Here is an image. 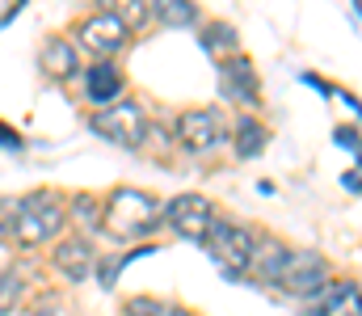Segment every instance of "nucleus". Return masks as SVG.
Instances as JSON below:
<instances>
[{"label":"nucleus","mask_w":362,"mask_h":316,"mask_svg":"<svg viewBox=\"0 0 362 316\" xmlns=\"http://www.w3.org/2000/svg\"><path fill=\"white\" fill-rule=\"evenodd\" d=\"M81 81H85V102L93 110H105V105L127 98V76L114 59H97L89 68H81Z\"/></svg>","instance_id":"10"},{"label":"nucleus","mask_w":362,"mask_h":316,"mask_svg":"<svg viewBox=\"0 0 362 316\" xmlns=\"http://www.w3.org/2000/svg\"><path fill=\"white\" fill-rule=\"evenodd\" d=\"M228 139H232V148H236L240 160H253V156L266 152V144H270V127H266L262 118H253V114H240V118L228 127Z\"/></svg>","instance_id":"14"},{"label":"nucleus","mask_w":362,"mask_h":316,"mask_svg":"<svg viewBox=\"0 0 362 316\" xmlns=\"http://www.w3.org/2000/svg\"><path fill=\"white\" fill-rule=\"evenodd\" d=\"M38 68H42L47 81H55V85H72V81L81 76L85 64H81V51H76L72 38L51 34V38H42V47H38Z\"/></svg>","instance_id":"11"},{"label":"nucleus","mask_w":362,"mask_h":316,"mask_svg":"<svg viewBox=\"0 0 362 316\" xmlns=\"http://www.w3.org/2000/svg\"><path fill=\"white\" fill-rule=\"evenodd\" d=\"M160 223H169L181 240H189V245H202L206 228L215 223V203H211L206 194H177V199L165 207Z\"/></svg>","instance_id":"9"},{"label":"nucleus","mask_w":362,"mask_h":316,"mask_svg":"<svg viewBox=\"0 0 362 316\" xmlns=\"http://www.w3.org/2000/svg\"><path fill=\"white\" fill-rule=\"evenodd\" d=\"M278 291H286L291 300H316L325 287H329V262L320 253H308V249H291L278 283Z\"/></svg>","instance_id":"7"},{"label":"nucleus","mask_w":362,"mask_h":316,"mask_svg":"<svg viewBox=\"0 0 362 316\" xmlns=\"http://www.w3.org/2000/svg\"><path fill=\"white\" fill-rule=\"evenodd\" d=\"M198 42H202V51H211V59H215V55L223 59V51L232 55V51L240 47V34H236V25H228V21H211V25H202Z\"/></svg>","instance_id":"16"},{"label":"nucleus","mask_w":362,"mask_h":316,"mask_svg":"<svg viewBox=\"0 0 362 316\" xmlns=\"http://www.w3.org/2000/svg\"><path fill=\"white\" fill-rule=\"evenodd\" d=\"M160 215H165V203L148 190H135V186H118L101 199V232L110 240H144L160 228Z\"/></svg>","instance_id":"1"},{"label":"nucleus","mask_w":362,"mask_h":316,"mask_svg":"<svg viewBox=\"0 0 362 316\" xmlns=\"http://www.w3.org/2000/svg\"><path fill=\"white\" fill-rule=\"evenodd\" d=\"M21 8H25V0H13V4H4V8H0V30H4V25H8V21L21 13Z\"/></svg>","instance_id":"25"},{"label":"nucleus","mask_w":362,"mask_h":316,"mask_svg":"<svg viewBox=\"0 0 362 316\" xmlns=\"http://www.w3.org/2000/svg\"><path fill=\"white\" fill-rule=\"evenodd\" d=\"M354 4H358V0H354Z\"/></svg>","instance_id":"27"},{"label":"nucleus","mask_w":362,"mask_h":316,"mask_svg":"<svg viewBox=\"0 0 362 316\" xmlns=\"http://www.w3.org/2000/svg\"><path fill=\"white\" fill-rule=\"evenodd\" d=\"M333 139H337L341 148H350V152L358 156V131H354V127H337V131H333Z\"/></svg>","instance_id":"23"},{"label":"nucleus","mask_w":362,"mask_h":316,"mask_svg":"<svg viewBox=\"0 0 362 316\" xmlns=\"http://www.w3.org/2000/svg\"><path fill=\"white\" fill-rule=\"evenodd\" d=\"M135 262V253H127V257H97V266H93V274H97V283L105 287V291H114V283H118V274H122V266H131Z\"/></svg>","instance_id":"21"},{"label":"nucleus","mask_w":362,"mask_h":316,"mask_svg":"<svg viewBox=\"0 0 362 316\" xmlns=\"http://www.w3.org/2000/svg\"><path fill=\"white\" fill-rule=\"evenodd\" d=\"M68 228V207L55 190H34L25 199H17L13 211V245L21 249H42L51 240H59Z\"/></svg>","instance_id":"2"},{"label":"nucleus","mask_w":362,"mask_h":316,"mask_svg":"<svg viewBox=\"0 0 362 316\" xmlns=\"http://www.w3.org/2000/svg\"><path fill=\"white\" fill-rule=\"evenodd\" d=\"M76 51H89L97 59H114V55H122L127 47H131V30L118 21V17H110V13H89V17H81L76 21Z\"/></svg>","instance_id":"8"},{"label":"nucleus","mask_w":362,"mask_h":316,"mask_svg":"<svg viewBox=\"0 0 362 316\" xmlns=\"http://www.w3.org/2000/svg\"><path fill=\"white\" fill-rule=\"evenodd\" d=\"M13 211H17V199H0V245L13 240Z\"/></svg>","instance_id":"22"},{"label":"nucleus","mask_w":362,"mask_h":316,"mask_svg":"<svg viewBox=\"0 0 362 316\" xmlns=\"http://www.w3.org/2000/svg\"><path fill=\"white\" fill-rule=\"evenodd\" d=\"M341 186H346V190H350V194H358V165H350V173H341Z\"/></svg>","instance_id":"26"},{"label":"nucleus","mask_w":362,"mask_h":316,"mask_svg":"<svg viewBox=\"0 0 362 316\" xmlns=\"http://www.w3.org/2000/svg\"><path fill=\"white\" fill-rule=\"evenodd\" d=\"M173 135L185 152L194 156H206V152H219L228 144V122L215 105H189L181 110L177 122H173Z\"/></svg>","instance_id":"5"},{"label":"nucleus","mask_w":362,"mask_h":316,"mask_svg":"<svg viewBox=\"0 0 362 316\" xmlns=\"http://www.w3.org/2000/svg\"><path fill=\"white\" fill-rule=\"evenodd\" d=\"M122 316H189V308L169 304V300H152V295H135V300H127Z\"/></svg>","instance_id":"18"},{"label":"nucleus","mask_w":362,"mask_h":316,"mask_svg":"<svg viewBox=\"0 0 362 316\" xmlns=\"http://www.w3.org/2000/svg\"><path fill=\"white\" fill-rule=\"evenodd\" d=\"M202 249L211 253V262L228 279H245L249 274V257H253V232L240 228V223H232V219H219L215 215V223L202 236Z\"/></svg>","instance_id":"4"},{"label":"nucleus","mask_w":362,"mask_h":316,"mask_svg":"<svg viewBox=\"0 0 362 316\" xmlns=\"http://www.w3.org/2000/svg\"><path fill=\"white\" fill-rule=\"evenodd\" d=\"M25 295V279L21 270H0V316H8Z\"/></svg>","instance_id":"20"},{"label":"nucleus","mask_w":362,"mask_h":316,"mask_svg":"<svg viewBox=\"0 0 362 316\" xmlns=\"http://www.w3.org/2000/svg\"><path fill=\"white\" fill-rule=\"evenodd\" d=\"M215 76H219L223 102L240 105V110H257L262 105V76H257V68H253V59L245 51H232V55L215 59Z\"/></svg>","instance_id":"6"},{"label":"nucleus","mask_w":362,"mask_h":316,"mask_svg":"<svg viewBox=\"0 0 362 316\" xmlns=\"http://www.w3.org/2000/svg\"><path fill=\"white\" fill-rule=\"evenodd\" d=\"M148 21L160 30H194L202 21L198 0H148Z\"/></svg>","instance_id":"15"},{"label":"nucleus","mask_w":362,"mask_h":316,"mask_svg":"<svg viewBox=\"0 0 362 316\" xmlns=\"http://www.w3.org/2000/svg\"><path fill=\"white\" fill-rule=\"evenodd\" d=\"M97 8L110 13V17H118L131 34L144 30V21H148V0H97Z\"/></svg>","instance_id":"17"},{"label":"nucleus","mask_w":362,"mask_h":316,"mask_svg":"<svg viewBox=\"0 0 362 316\" xmlns=\"http://www.w3.org/2000/svg\"><path fill=\"white\" fill-rule=\"evenodd\" d=\"M0 148H21V135H17L4 118H0Z\"/></svg>","instance_id":"24"},{"label":"nucleus","mask_w":362,"mask_h":316,"mask_svg":"<svg viewBox=\"0 0 362 316\" xmlns=\"http://www.w3.org/2000/svg\"><path fill=\"white\" fill-rule=\"evenodd\" d=\"M68 215L76 219V228H85V232H101V199H97V194H76L72 207H68Z\"/></svg>","instance_id":"19"},{"label":"nucleus","mask_w":362,"mask_h":316,"mask_svg":"<svg viewBox=\"0 0 362 316\" xmlns=\"http://www.w3.org/2000/svg\"><path fill=\"white\" fill-rule=\"evenodd\" d=\"M291 257V245H282L278 236H253V257H249V283H262V287H274L282 266Z\"/></svg>","instance_id":"12"},{"label":"nucleus","mask_w":362,"mask_h":316,"mask_svg":"<svg viewBox=\"0 0 362 316\" xmlns=\"http://www.w3.org/2000/svg\"><path fill=\"white\" fill-rule=\"evenodd\" d=\"M51 266H55L68 283H85V279L93 274V266H97V253H93V245L85 240V236H68V240L55 245Z\"/></svg>","instance_id":"13"},{"label":"nucleus","mask_w":362,"mask_h":316,"mask_svg":"<svg viewBox=\"0 0 362 316\" xmlns=\"http://www.w3.org/2000/svg\"><path fill=\"white\" fill-rule=\"evenodd\" d=\"M89 127H93V135H101L105 144L127 148V152L144 148V144H148V135H152L144 105L127 102V98H122V102H114V105H105V110H93Z\"/></svg>","instance_id":"3"}]
</instances>
